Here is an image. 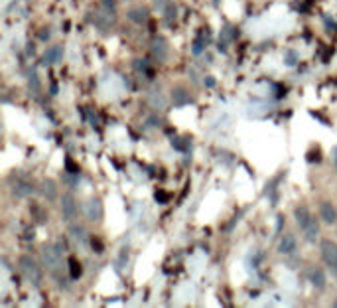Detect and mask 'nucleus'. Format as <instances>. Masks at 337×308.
I'll list each match as a JSON object with an SVG mask.
<instances>
[{
	"label": "nucleus",
	"mask_w": 337,
	"mask_h": 308,
	"mask_svg": "<svg viewBox=\"0 0 337 308\" xmlns=\"http://www.w3.org/2000/svg\"><path fill=\"white\" fill-rule=\"evenodd\" d=\"M294 219H296L300 231L306 237V241L315 243L319 239V223H317V219L314 217V213L310 212L306 206L300 204V206L294 208Z\"/></svg>",
	"instance_id": "obj_1"
},
{
	"label": "nucleus",
	"mask_w": 337,
	"mask_h": 308,
	"mask_svg": "<svg viewBox=\"0 0 337 308\" xmlns=\"http://www.w3.org/2000/svg\"><path fill=\"white\" fill-rule=\"evenodd\" d=\"M42 261H44L45 269L61 281V273H63V257H61V251L59 247L55 245H44L42 247Z\"/></svg>",
	"instance_id": "obj_2"
},
{
	"label": "nucleus",
	"mask_w": 337,
	"mask_h": 308,
	"mask_svg": "<svg viewBox=\"0 0 337 308\" xmlns=\"http://www.w3.org/2000/svg\"><path fill=\"white\" fill-rule=\"evenodd\" d=\"M18 267H20L22 275L28 279V281H32L34 284L42 283V279H44L42 269L38 267V263L32 259L30 255H20V257H18Z\"/></svg>",
	"instance_id": "obj_3"
},
{
	"label": "nucleus",
	"mask_w": 337,
	"mask_h": 308,
	"mask_svg": "<svg viewBox=\"0 0 337 308\" xmlns=\"http://www.w3.org/2000/svg\"><path fill=\"white\" fill-rule=\"evenodd\" d=\"M319 251H321V259L325 263V267H329L333 273H337V243L335 241H331V239H321Z\"/></svg>",
	"instance_id": "obj_4"
},
{
	"label": "nucleus",
	"mask_w": 337,
	"mask_h": 308,
	"mask_svg": "<svg viewBox=\"0 0 337 308\" xmlns=\"http://www.w3.org/2000/svg\"><path fill=\"white\" fill-rule=\"evenodd\" d=\"M59 210H61V217L71 223L75 217H77V200L71 192H65L61 198H59Z\"/></svg>",
	"instance_id": "obj_5"
},
{
	"label": "nucleus",
	"mask_w": 337,
	"mask_h": 308,
	"mask_svg": "<svg viewBox=\"0 0 337 308\" xmlns=\"http://www.w3.org/2000/svg\"><path fill=\"white\" fill-rule=\"evenodd\" d=\"M298 251V239L294 233H284L280 237V243H278V253L284 255V257H290Z\"/></svg>",
	"instance_id": "obj_6"
},
{
	"label": "nucleus",
	"mask_w": 337,
	"mask_h": 308,
	"mask_svg": "<svg viewBox=\"0 0 337 308\" xmlns=\"http://www.w3.org/2000/svg\"><path fill=\"white\" fill-rule=\"evenodd\" d=\"M319 217L323 223L327 225H335L337 223V208L331 202H321L319 204Z\"/></svg>",
	"instance_id": "obj_7"
},
{
	"label": "nucleus",
	"mask_w": 337,
	"mask_h": 308,
	"mask_svg": "<svg viewBox=\"0 0 337 308\" xmlns=\"http://www.w3.org/2000/svg\"><path fill=\"white\" fill-rule=\"evenodd\" d=\"M310 283H312V286H314L315 290H325L327 277H325V273H323L321 267H312L310 269Z\"/></svg>",
	"instance_id": "obj_8"
},
{
	"label": "nucleus",
	"mask_w": 337,
	"mask_h": 308,
	"mask_svg": "<svg viewBox=\"0 0 337 308\" xmlns=\"http://www.w3.org/2000/svg\"><path fill=\"white\" fill-rule=\"evenodd\" d=\"M85 215H87L89 221H99V219L103 217V204H101L99 200L91 198L89 204L85 206Z\"/></svg>",
	"instance_id": "obj_9"
},
{
	"label": "nucleus",
	"mask_w": 337,
	"mask_h": 308,
	"mask_svg": "<svg viewBox=\"0 0 337 308\" xmlns=\"http://www.w3.org/2000/svg\"><path fill=\"white\" fill-rule=\"evenodd\" d=\"M12 194L16 198H28L30 194H34V186L30 182H26V180H20V182H16L12 186Z\"/></svg>",
	"instance_id": "obj_10"
},
{
	"label": "nucleus",
	"mask_w": 337,
	"mask_h": 308,
	"mask_svg": "<svg viewBox=\"0 0 337 308\" xmlns=\"http://www.w3.org/2000/svg\"><path fill=\"white\" fill-rule=\"evenodd\" d=\"M42 194L47 202H55L57 200V186L53 180H44L42 182Z\"/></svg>",
	"instance_id": "obj_11"
},
{
	"label": "nucleus",
	"mask_w": 337,
	"mask_h": 308,
	"mask_svg": "<svg viewBox=\"0 0 337 308\" xmlns=\"http://www.w3.org/2000/svg\"><path fill=\"white\" fill-rule=\"evenodd\" d=\"M172 101H174V105L181 107V105H187V103L191 101V95H189L187 89L178 87V89H174V91H172Z\"/></svg>",
	"instance_id": "obj_12"
},
{
	"label": "nucleus",
	"mask_w": 337,
	"mask_h": 308,
	"mask_svg": "<svg viewBox=\"0 0 337 308\" xmlns=\"http://www.w3.org/2000/svg\"><path fill=\"white\" fill-rule=\"evenodd\" d=\"M61 55H63V49H61V47L51 46V47H47V51H45L44 61L45 64H57V61H61Z\"/></svg>",
	"instance_id": "obj_13"
},
{
	"label": "nucleus",
	"mask_w": 337,
	"mask_h": 308,
	"mask_svg": "<svg viewBox=\"0 0 337 308\" xmlns=\"http://www.w3.org/2000/svg\"><path fill=\"white\" fill-rule=\"evenodd\" d=\"M68 265H69V277H71L73 281L81 279V275H83V265H81V261H77L75 257H69Z\"/></svg>",
	"instance_id": "obj_14"
},
{
	"label": "nucleus",
	"mask_w": 337,
	"mask_h": 308,
	"mask_svg": "<svg viewBox=\"0 0 337 308\" xmlns=\"http://www.w3.org/2000/svg\"><path fill=\"white\" fill-rule=\"evenodd\" d=\"M126 18L132 20L134 24L146 22V10H142V8H130V10L126 12Z\"/></svg>",
	"instance_id": "obj_15"
},
{
	"label": "nucleus",
	"mask_w": 337,
	"mask_h": 308,
	"mask_svg": "<svg viewBox=\"0 0 337 308\" xmlns=\"http://www.w3.org/2000/svg\"><path fill=\"white\" fill-rule=\"evenodd\" d=\"M71 235H73V239H75L77 243H81V245H85V243L89 241L87 231H85L81 225H71Z\"/></svg>",
	"instance_id": "obj_16"
},
{
	"label": "nucleus",
	"mask_w": 337,
	"mask_h": 308,
	"mask_svg": "<svg viewBox=\"0 0 337 308\" xmlns=\"http://www.w3.org/2000/svg\"><path fill=\"white\" fill-rule=\"evenodd\" d=\"M152 53L156 55L160 61H164L166 57H168V49L164 46V42H154V46H152Z\"/></svg>",
	"instance_id": "obj_17"
},
{
	"label": "nucleus",
	"mask_w": 337,
	"mask_h": 308,
	"mask_svg": "<svg viewBox=\"0 0 337 308\" xmlns=\"http://www.w3.org/2000/svg\"><path fill=\"white\" fill-rule=\"evenodd\" d=\"M32 213L38 217V219H36L38 223H45V221H47V213H45L40 206H32Z\"/></svg>",
	"instance_id": "obj_18"
},
{
	"label": "nucleus",
	"mask_w": 337,
	"mask_h": 308,
	"mask_svg": "<svg viewBox=\"0 0 337 308\" xmlns=\"http://www.w3.org/2000/svg\"><path fill=\"white\" fill-rule=\"evenodd\" d=\"M91 247L95 249V253H97V255H101V253L105 251V249H103V243H101L97 237H93V239H91Z\"/></svg>",
	"instance_id": "obj_19"
},
{
	"label": "nucleus",
	"mask_w": 337,
	"mask_h": 308,
	"mask_svg": "<svg viewBox=\"0 0 337 308\" xmlns=\"http://www.w3.org/2000/svg\"><path fill=\"white\" fill-rule=\"evenodd\" d=\"M34 85V91L38 93L40 91V81H38V75L36 73H30V87Z\"/></svg>",
	"instance_id": "obj_20"
},
{
	"label": "nucleus",
	"mask_w": 337,
	"mask_h": 308,
	"mask_svg": "<svg viewBox=\"0 0 337 308\" xmlns=\"http://www.w3.org/2000/svg\"><path fill=\"white\" fill-rule=\"evenodd\" d=\"M103 4H105V8H107L109 12H112V10H114V6H116V2H114V0H103Z\"/></svg>",
	"instance_id": "obj_21"
},
{
	"label": "nucleus",
	"mask_w": 337,
	"mask_h": 308,
	"mask_svg": "<svg viewBox=\"0 0 337 308\" xmlns=\"http://www.w3.org/2000/svg\"><path fill=\"white\" fill-rule=\"evenodd\" d=\"M49 36H51V32H49V30H47V32H42V34H40V38H42V40H49Z\"/></svg>",
	"instance_id": "obj_22"
},
{
	"label": "nucleus",
	"mask_w": 337,
	"mask_h": 308,
	"mask_svg": "<svg viewBox=\"0 0 337 308\" xmlns=\"http://www.w3.org/2000/svg\"><path fill=\"white\" fill-rule=\"evenodd\" d=\"M331 306H335V308H337V298H335V300H333V302H331Z\"/></svg>",
	"instance_id": "obj_23"
},
{
	"label": "nucleus",
	"mask_w": 337,
	"mask_h": 308,
	"mask_svg": "<svg viewBox=\"0 0 337 308\" xmlns=\"http://www.w3.org/2000/svg\"><path fill=\"white\" fill-rule=\"evenodd\" d=\"M335 154H337V150H335ZM333 162H335V168H337V156L333 158Z\"/></svg>",
	"instance_id": "obj_24"
}]
</instances>
